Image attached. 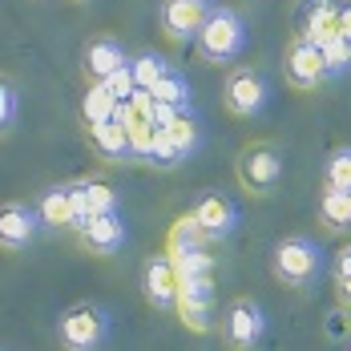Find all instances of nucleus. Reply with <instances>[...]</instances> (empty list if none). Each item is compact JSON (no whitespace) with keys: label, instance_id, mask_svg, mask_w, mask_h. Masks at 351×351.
I'll use <instances>...</instances> for the list:
<instances>
[{"label":"nucleus","instance_id":"10","mask_svg":"<svg viewBox=\"0 0 351 351\" xmlns=\"http://www.w3.org/2000/svg\"><path fill=\"white\" fill-rule=\"evenodd\" d=\"M210 307H214L210 275H182V282H178V311L186 319V327L206 331L210 327Z\"/></svg>","mask_w":351,"mask_h":351},{"label":"nucleus","instance_id":"15","mask_svg":"<svg viewBox=\"0 0 351 351\" xmlns=\"http://www.w3.org/2000/svg\"><path fill=\"white\" fill-rule=\"evenodd\" d=\"M121 65H130V57H125V49L113 36L89 40V49H85V73H89V81H109Z\"/></svg>","mask_w":351,"mask_h":351},{"label":"nucleus","instance_id":"4","mask_svg":"<svg viewBox=\"0 0 351 351\" xmlns=\"http://www.w3.org/2000/svg\"><path fill=\"white\" fill-rule=\"evenodd\" d=\"M125 239H130V226H125L121 210L93 214V218H85V222L77 226V243L85 246L89 254H101V258H113V254L125 246Z\"/></svg>","mask_w":351,"mask_h":351},{"label":"nucleus","instance_id":"20","mask_svg":"<svg viewBox=\"0 0 351 351\" xmlns=\"http://www.w3.org/2000/svg\"><path fill=\"white\" fill-rule=\"evenodd\" d=\"M166 138L178 145V154H182V158L198 149V141H202V130H198V117H194V109H178L174 121L166 125Z\"/></svg>","mask_w":351,"mask_h":351},{"label":"nucleus","instance_id":"24","mask_svg":"<svg viewBox=\"0 0 351 351\" xmlns=\"http://www.w3.org/2000/svg\"><path fill=\"white\" fill-rule=\"evenodd\" d=\"M323 49V69H327V81L331 77H343L351 69V40L348 36H335V40H327V45H319Z\"/></svg>","mask_w":351,"mask_h":351},{"label":"nucleus","instance_id":"5","mask_svg":"<svg viewBox=\"0 0 351 351\" xmlns=\"http://www.w3.org/2000/svg\"><path fill=\"white\" fill-rule=\"evenodd\" d=\"M282 178V158L275 145H246L243 154H239V182H243L250 194H267V190H275Z\"/></svg>","mask_w":351,"mask_h":351},{"label":"nucleus","instance_id":"22","mask_svg":"<svg viewBox=\"0 0 351 351\" xmlns=\"http://www.w3.org/2000/svg\"><path fill=\"white\" fill-rule=\"evenodd\" d=\"M323 186L351 190V145H339V149L327 154V162H323Z\"/></svg>","mask_w":351,"mask_h":351},{"label":"nucleus","instance_id":"1","mask_svg":"<svg viewBox=\"0 0 351 351\" xmlns=\"http://www.w3.org/2000/svg\"><path fill=\"white\" fill-rule=\"evenodd\" d=\"M323 267H327V254L319 250L315 239H307V234H287L279 246H275V254H271V271H275V279L282 287H291V291H311L323 275Z\"/></svg>","mask_w":351,"mask_h":351},{"label":"nucleus","instance_id":"12","mask_svg":"<svg viewBox=\"0 0 351 351\" xmlns=\"http://www.w3.org/2000/svg\"><path fill=\"white\" fill-rule=\"evenodd\" d=\"M194 218H198L206 243H222V239H230L234 226H239V206H234L226 194H202L198 206H194Z\"/></svg>","mask_w":351,"mask_h":351},{"label":"nucleus","instance_id":"14","mask_svg":"<svg viewBox=\"0 0 351 351\" xmlns=\"http://www.w3.org/2000/svg\"><path fill=\"white\" fill-rule=\"evenodd\" d=\"M299 36L311 45H327L339 36V0H303L299 8Z\"/></svg>","mask_w":351,"mask_h":351},{"label":"nucleus","instance_id":"13","mask_svg":"<svg viewBox=\"0 0 351 351\" xmlns=\"http://www.w3.org/2000/svg\"><path fill=\"white\" fill-rule=\"evenodd\" d=\"M206 4H198V0H162V12H158V21H162V33L170 36L174 45H186L190 36H198L202 29V21H206Z\"/></svg>","mask_w":351,"mask_h":351},{"label":"nucleus","instance_id":"28","mask_svg":"<svg viewBox=\"0 0 351 351\" xmlns=\"http://www.w3.org/2000/svg\"><path fill=\"white\" fill-rule=\"evenodd\" d=\"M149 162L154 166H166V170H174L178 162H182V154H178V145L166 138V130H158V138H154V154H149Z\"/></svg>","mask_w":351,"mask_h":351},{"label":"nucleus","instance_id":"29","mask_svg":"<svg viewBox=\"0 0 351 351\" xmlns=\"http://www.w3.org/2000/svg\"><path fill=\"white\" fill-rule=\"evenodd\" d=\"M335 279H351V243L339 246V254H335Z\"/></svg>","mask_w":351,"mask_h":351},{"label":"nucleus","instance_id":"21","mask_svg":"<svg viewBox=\"0 0 351 351\" xmlns=\"http://www.w3.org/2000/svg\"><path fill=\"white\" fill-rule=\"evenodd\" d=\"M158 101H166V106H174V109H194V89H190V81H186V73H178L170 69L154 89H149Z\"/></svg>","mask_w":351,"mask_h":351},{"label":"nucleus","instance_id":"11","mask_svg":"<svg viewBox=\"0 0 351 351\" xmlns=\"http://www.w3.org/2000/svg\"><path fill=\"white\" fill-rule=\"evenodd\" d=\"M40 234V214L25 202H4L0 206V250H25Z\"/></svg>","mask_w":351,"mask_h":351},{"label":"nucleus","instance_id":"8","mask_svg":"<svg viewBox=\"0 0 351 351\" xmlns=\"http://www.w3.org/2000/svg\"><path fill=\"white\" fill-rule=\"evenodd\" d=\"M282 69H287V81H291L295 89H315V85L327 81L323 49L311 45L307 36H295V40L287 45V61H282Z\"/></svg>","mask_w":351,"mask_h":351},{"label":"nucleus","instance_id":"9","mask_svg":"<svg viewBox=\"0 0 351 351\" xmlns=\"http://www.w3.org/2000/svg\"><path fill=\"white\" fill-rule=\"evenodd\" d=\"M178 275L174 258L170 254H154L149 263H145V271H141V291H145V303L149 307H158V311H170L178 307Z\"/></svg>","mask_w":351,"mask_h":351},{"label":"nucleus","instance_id":"18","mask_svg":"<svg viewBox=\"0 0 351 351\" xmlns=\"http://www.w3.org/2000/svg\"><path fill=\"white\" fill-rule=\"evenodd\" d=\"M319 222L335 234L351 230V190H335V186H323L319 194Z\"/></svg>","mask_w":351,"mask_h":351},{"label":"nucleus","instance_id":"30","mask_svg":"<svg viewBox=\"0 0 351 351\" xmlns=\"http://www.w3.org/2000/svg\"><path fill=\"white\" fill-rule=\"evenodd\" d=\"M339 36L351 40V4H339Z\"/></svg>","mask_w":351,"mask_h":351},{"label":"nucleus","instance_id":"26","mask_svg":"<svg viewBox=\"0 0 351 351\" xmlns=\"http://www.w3.org/2000/svg\"><path fill=\"white\" fill-rule=\"evenodd\" d=\"M16 113H21V97H16V89H12L8 81H0V138H8V134H12Z\"/></svg>","mask_w":351,"mask_h":351},{"label":"nucleus","instance_id":"6","mask_svg":"<svg viewBox=\"0 0 351 351\" xmlns=\"http://www.w3.org/2000/svg\"><path fill=\"white\" fill-rule=\"evenodd\" d=\"M263 331H267V315H263V307H258L254 299H234V303L226 307V315H222V335H226V343L234 351H250L263 339Z\"/></svg>","mask_w":351,"mask_h":351},{"label":"nucleus","instance_id":"23","mask_svg":"<svg viewBox=\"0 0 351 351\" xmlns=\"http://www.w3.org/2000/svg\"><path fill=\"white\" fill-rule=\"evenodd\" d=\"M174 69L162 53H141V57H134V81H138V89H154L166 73Z\"/></svg>","mask_w":351,"mask_h":351},{"label":"nucleus","instance_id":"32","mask_svg":"<svg viewBox=\"0 0 351 351\" xmlns=\"http://www.w3.org/2000/svg\"><path fill=\"white\" fill-rule=\"evenodd\" d=\"M198 4H206V8H214V0H198Z\"/></svg>","mask_w":351,"mask_h":351},{"label":"nucleus","instance_id":"33","mask_svg":"<svg viewBox=\"0 0 351 351\" xmlns=\"http://www.w3.org/2000/svg\"><path fill=\"white\" fill-rule=\"evenodd\" d=\"M0 351H4V348H0Z\"/></svg>","mask_w":351,"mask_h":351},{"label":"nucleus","instance_id":"19","mask_svg":"<svg viewBox=\"0 0 351 351\" xmlns=\"http://www.w3.org/2000/svg\"><path fill=\"white\" fill-rule=\"evenodd\" d=\"M113 109H117V97L106 89V81H89V89H85V97H81V117H85V125L113 121Z\"/></svg>","mask_w":351,"mask_h":351},{"label":"nucleus","instance_id":"27","mask_svg":"<svg viewBox=\"0 0 351 351\" xmlns=\"http://www.w3.org/2000/svg\"><path fill=\"white\" fill-rule=\"evenodd\" d=\"M106 89L117 97V101H130V97H134V89H138V81H134V61L113 73V77L106 81Z\"/></svg>","mask_w":351,"mask_h":351},{"label":"nucleus","instance_id":"31","mask_svg":"<svg viewBox=\"0 0 351 351\" xmlns=\"http://www.w3.org/2000/svg\"><path fill=\"white\" fill-rule=\"evenodd\" d=\"M335 287H339V303L351 307V279H335Z\"/></svg>","mask_w":351,"mask_h":351},{"label":"nucleus","instance_id":"3","mask_svg":"<svg viewBox=\"0 0 351 351\" xmlns=\"http://www.w3.org/2000/svg\"><path fill=\"white\" fill-rule=\"evenodd\" d=\"M109 335V311L97 303H77L57 323V339L65 351H97Z\"/></svg>","mask_w":351,"mask_h":351},{"label":"nucleus","instance_id":"7","mask_svg":"<svg viewBox=\"0 0 351 351\" xmlns=\"http://www.w3.org/2000/svg\"><path fill=\"white\" fill-rule=\"evenodd\" d=\"M222 106L230 109L234 117H254V113H263V106H267V81H263V73L234 69L226 77Z\"/></svg>","mask_w":351,"mask_h":351},{"label":"nucleus","instance_id":"17","mask_svg":"<svg viewBox=\"0 0 351 351\" xmlns=\"http://www.w3.org/2000/svg\"><path fill=\"white\" fill-rule=\"evenodd\" d=\"M89 141H93L101 162H130V134H125V125L97 121V125H89Z\"/></svg>","mask_w":351,"mask_h":351},{"label":"nucleus","instance_id":"16","mask_svg":"<svg viewBox=\"0 0 351 351\" xmlns=\"http://www.w3.org/2000/svg\"><path fill=\"white\" fill-rule=\"evenodd\" d=\"M36 214H40V226H53V230L69 226L73 230V222H77V210H73V182L49 186V190L40 194V202H36Z\"/></svg>","mask_w":351,"mask_h":351},{"label":"nucleus","instance_id":"2","mask_svg":"<svg viewBox=\"0 0 351 351\" xmlns=\"http://www.w3.org/2000/svg\"><path fill=\"white\" fill-rule=\"evenodd\" d=\"M194 45H198V57L206 65H230L246 49V21L234 8L214 4L206 12V21H202V29H198V36H194Z\"/></svg>","mask_w":351,"mask_h":351},{"label":"nucleus","instance_id":"25","mask_svg":"<svg viewBox=\"0 0 351 351\" xmlns=\"http://www.w3.org/2000/svg\"><path fill=\"white\" fill-rule=\"evenodd\" d=\"M206 243V234H202V226H198V218L194 214H186L182 222L174 226V234H170V254H182V250H194V246Z\"/></svg>","mask_w":351,"mask_h":351}]
</instances>
